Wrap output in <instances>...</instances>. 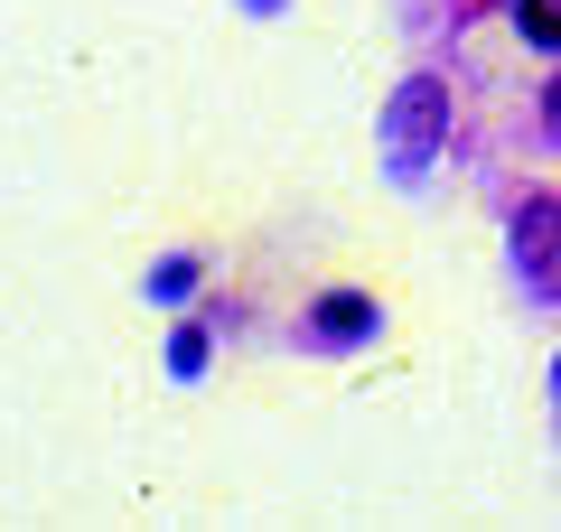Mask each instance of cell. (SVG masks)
Wrapping results in <instances>:
<instances>
[{
    "mask_svg": "<svg viewBox=\"0 0 561 532\" xmlns=\"http://www.w3.org/2000/svg\"><path fill=\"white\" fill-rule=\"evenodd\" d=\"M515 271L524 290H561V197H534L515 216Z\"/></svg>",
    "mask_w": 561,
    "mask_h": 532,
    "instance_id": "obj_2",
    "label": "cell"
},
{
    "mask_svg": "<svg viewBox=\"0 0 561 532\" xmlns=\"http://www.w3.org/2000/svg\"><path fill=\"white\" fill-rule=\"evenodd\" d=\"M542 103H552V140H561V94H542Z\"/></svg>",
    "mask_w": 561,
    "mask_h": 532,
    "instance_id": "obj_7",
    "label": "cell"
},
{
    "mask_svg": "<svg viewBox=\"0 0 561 532\" xmlns=\"http://www.w3.org/2000/svg\"><path fill=\"white\" fill-rule=\"evenodd\" d=\"M169 365H179V374H197V365H206V327H179V336H169Z\"/></svg>",
    "mask_w": 561,
    "mask_h": 532,
    "instance_id": "obj_5",
    "label": "cell"
},
{
    "mask_svg": "<svg viewBox=\"0 0 561 532\" xmlns=\"http://www.w3.org/2000/svg\"><path fill=\"white\" fill-rule=\"evenodd\" d=\"M524 38H534V47H561V0H524Z\"/></svg>",
    "mask_w": 561,
    "mask_h": 532,
    "instance_id": "obj_4",
    "label": "cell"
},
{
    "mask_svg": "<svg viewBox=\"0 0 561 532\" xmlns=\"http://www.w3.org/2000/svg\"><path fill=\"white\" fill-rule=\"evenodd\" d=\"M449 140V84L440 76H412L393 103H383V177H421Z\"/></svg>",
    "mask_w": 561,
    "mask_h": 532,
    "instance_id": "obj_1",
    "label": "cell"
},
{
    "mask_svg": "<svg viewBox=\"0 0 561 532\" xmlns=\"http://www.w3.org/2000/svg\"><path fill=\"white\" fill-rule=\"evenodd\" d=\"M150 290H160V299H187V290H197V262H160V280H150Z\"/></svg>",
    "mask_w": 561,
    "mask_h": 532,
    "instance_id": "obj_6",
    "label": "cell"
},
{
    "mask_svg": "<svg viewBox=\"0 0 561 532\" xmlns=\"http://www.w3.org/2000/svg\"><path fill=\"white\" fill-rule=\"evenodd\" d=\"M309 317H319V336H328V346H356V336L375 327V299L337 290V299H319V309H309Z\"/></svg>",
    "mask_w": 561,
    "mask_h": 532,
    "instance_id": "obj_3",
    "label": "cell"
}]
</instances>
